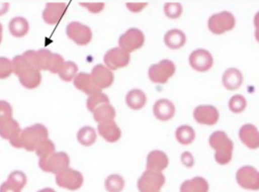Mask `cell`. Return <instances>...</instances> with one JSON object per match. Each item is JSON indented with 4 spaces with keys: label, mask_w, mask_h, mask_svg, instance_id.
Masks as SVG:
<instances>
[{
    "label": "cell",
    "mask_w": 259,
    "mask_h": 192,
    "mask_svg": "<svg viewBox=\"0 0 259 192\" xmlns=\"http://www.w3.org/2000/svg\"><path fill=\"white\" fill-rule=\"evenodd\" d=\"M55 151L54 143L48 138L41 141L37 147L35 152L39 158L46 156Z\"/></svg>",
    "instance_id": "obj_38"
},
{
    "label": "cell",
    "mask_w": 259,
    "mask_h": 192,
    "mask_svg": "<svg viewBox=\"0 0 259 192\" xmlns=\"http://www.w3.org/2000/svg\"><path fill=\"white\" fill-rule=\"evenodd\" d=\"M12 64L7 58L0 57V79L9 77L12 72Z\"/></svg>",
    "instance_id": "obj_41"
},
{
    "label": "cell",
    "mask_w": 259,
    "mask_h": 192,
    "mask_svg": "<svg viewBox=\"0 0 259 192\" xmlns=\"http://www.w3.org/2000/svg\"><path fill=\"white\" fill-rule=\"evenodd\" d=\"M175 69V66L172 62L164 59L149 68L148 76L153 82L165 83L168 79L173 75Z\"/></svg>",
    "instance_id": "obj_8"
},
{
    "label": "cell",
    "mask_w": 259,
    "mask_h": 192,
    "mask_svg": "<svg viewBox=\"0 0 259 192\" xmlns=\"http://www.w3.org/2000/svg\"><path fill=\"white\" fill-rule=\"evenodd\" d=\"M55 179L58 186L70 190L79 189L83 182L80 172L68 167L58 173Z\"/></svg>",
    "instance_id": "obj_7"
},
{
    "label": "cell",
    "mask_w": 259,
    "mask_h": 192,
    "mask_svg": "<svg viewBox=\"0 0 259 192\" xmlns=\"http://www.w3.org/2000/svg\"><path fill=\"white\" fill-rule=\"evenodd\" d=\"M246 106V100L240 94L233 95L229 100V107L231 111L238 113L243 111Z\"/></svg>",
    "instance_id": "obj_37"
},
{
    "label": "cell",
    "mask_w": 259,
    "mask_h": 192,
    "mask_svg": "<svg viewBox=\"0 0 259 192\" xmlns=\"http://www.w3.org/2000/svg\"><path fill=\"white\" fill-rule=\"evenodd\" d=\"M104 104H109V99L105 94L101 92L91 95L87 101V107L91 112Z\"/></svg>",
    "instance_id": "obj_34"
},
{
    "label": "cell",
    "mask_w": 259,
    "mask_h": 192,
    "mask_svg": "<svg viewBox=\"0 0 259 192\" xmlns=\"http://www.w3.org/2000/svg\"><path fill=\"white\" fill-rule=\"evenodd\" d=\"M66 9L64 3H47L42 13V18L48 24H56L63 15Z\"/></svg>",
    "instance_id": "obj_18"
},
{
    "label": "cell",
    "mask_w": 259,
    "mask_h": 192,
    "mask_svg": "<svg viewBox=\"0 0 259 192\" xmlns=\"http://www.w3.org/2000/svg\"><path fill=\"white\" fill-rule=\"evenodd\" d=\"M2 31H3V26L2 24L0 23V43L1 42L2 39Z\"/></svg>",
    "instance_id": "obj_47"
},
{
    "label": "cell",
    "mask_w": 259,
    "mask_h": 192,
    "mask_svg": "<svg viewBox=\"0 0 259 192\" xmlns=\"http://www.w3.org/2000/svg\"><path fill=\"white\" fill-rule=\"evenodd\" d=\"M73 84L76 88L89 95L101 91L94 83L91 75L85 73L78 74L74 79Z\"/></svg>",
    "instance_id": "obj_23"
},
{
    "label": "cell",
    "mask_w": 259,
    "mask_h": 192,
    "mask_svg": "<svg viewBox=\"0 0 259 192\" xmlns=\"http://www.w3.org/2000/svg\"><path fill=\"white\" fill-rule=\"evenodd\" d=\"M79 5L93 13L101 12L104 7V3H79Z\"/></svg>",
    "instance_id": "obj_42"
},
{
    "label": "cell",
    "mask_w": 259,
    "mask_h": 192,
    "mask_svg": "<svg viewBox=\"0 0 259 192\" xmlns=\"http://www.w3.org/2000/svg\"><path fill=\"white\" fill-rule=\"evenodd\" d=\"M99 134L109 142L117 141L121 137V132L113 120L100 123L98 125Z\"/></svg>",
    "instance_id": "obj_19"
},
{
    "label": "cell",
    "mask_w": 259,
    "mask_h": 192,
    "mask_svg": "<svg viewBox=\"0 0 259 192\" xmlns=\"http://www.w3.org/2000/svg\"><path fill=\"white\" fill-rule=\"evenodd\" d=\"M168 164L167 155L160 150L150 152L147 157V170L160 172L164 169Z\"/></svg>",
    "instance_id": "obj_21"
},
{
    "label": "cell",
    "mask_w": 259,
    "mask_h": 192,
    "mask_svg": "<svg viewBox=\"0 0 259 192\" xmlns=\"http://www.w3.org/2000/svg\"><path fill=\"white\" fill-rule=\"evenodd\" d=\"M164 42L169 48L178 49L185 44L186 36L181 30L172 29L165 34Z\"/></svg>",
    "instance_id": "obj_27"
},
{
    "label": "cell",
    "mask_w": 259,
    "mask_h": 192,
    "mask_svg": "<svg viewBox=\"0 0 259 192\" xmlns=\"http://www.w3.org/2000/svg\"><path fill=\"white\" fill-rule=\"evenodd\" d=\"M91 75L95 85L101 90L109 87L114 80L113 73L102 64L95 66Z\"/></svg>",
    "instance_id": "obj_15"
},
{
    "label": "cell",
    "mask_w": 259,
    "mask_h": 192,
    "mask_svg": "<svg viewBox=\"0 0 259 192\" xmlns=\"http://www.w3.org/2000/svg\"><path fill=\"white\" fill-rule=\"evenodd\" d=\"M52 54L50 51L47 49H40L37 51L28 50L23 53V56L35 69H47V62Z\"/></svg>",
    "instance_id": "obj_17"
},
{
    "label": "cell",
    "mask_w": 259,
    "mask_h": 192,
    "mask_svg": "<svg viewBox=\"0 0 259 192\" xmlns=\"http://www.w3.org/2000/svg\"><path fill=\"white\" fill-rule=\"evenodd\" d=\"M20 130L18 122L12 118L0 125V136L4 139H10Z\"/></svg>",
    "instance_id": "obj_33"
},
{
    "label": "cell",
    "mask_w": 259,
    "mask_h": 192,
    "mask_svg": "<svg viewBox=\"0 0 259 192\" xmlns=\"http://www.w3.org/2000/svg\"><path fill=\"white\" fill-rule=\"evenodd\" d=\"M78 142L83 146L92 145L96 140L97 134L95 129L89 126L81 127L77 133Z\"/></svg>",
    "instance_id": "obj_30"
},
{
    "label": "cell",
    "mask_w": 259,
    "mask_h": 192,
    "mask_svg": "<svg viewBox=\"0 0 259 192\" xmlns=\"http://www.w3.org/2000/svg\"><path fill=\"white\" fill-rule=\"evenodd\" d=\"M130 60L129 53L118 47L108 51L104 58L105 64L112 70H116L126 66Z\"/></svg>",
    "instance_id": "obj_12"
},
{
    "label": "cell",
    "mask_w": 259,
    "mask_h": 192,
    "mask_svg": "<svg viewBox=\"0 0 259 192\" xmlns=\"http://www.w3.org/2000/svg\"><path fill=\"white\" fill-rule=\"evenodd\" d=\"M127 8L130 11L137 13L140 12L146 5L147 3H126Z\"/></svg>",
    "instance_id": "obj_44"
},
{
    "label": "cell",
    "mask_w": 259,
    "mask_h": 192,
    "mask_svg": "<svg viewBox=\"0 0 259 192\" xmlns=\"http://www.w3.org/2000/svg\"><path fill=\"white\" fill-rule=\"evenodd\" d=\"M235 24L234 16L228 11H223L212 15L208 19V27L213 33L222 34L231 30Z\"/></svg>",
    "instance_id": "obj_6"
},
{
    "label": "cell",
    "mask_w": 259,
    "mask_h": 192,
    "mask_svg": "<svg viewBox=\"0 0 259 192\" xmlns=\"http://www.w3.org/2000/svg\"><path fill=\"white\" fill-rule=\"evenodd\" d=\"M37 192H56L54 189L51 188H45L39 190Z\"/></svg>",
    "instance_id": "obj_46"
},
{
    "label": "cell",
    "mask_w": 259,
    "mask_h": 192,
    "mask_svg": "<svg viewBox=\"0 0 259 192\" xmlns=\"http://www.w3.org/2000/svg\"><path fill=\"white\" fill-rule=\"evenodd\" d=\"M165 180L162 173L147 170L139 178L137 186L140 192H158Z\"/></svg>",
    "instance_id": "obj_5"
},
{
    "label": "cell",
    "mask_w": 259,
    "mask_h": 192,
    "mask_svg": "<svg viewBox=\"0 0 259 192\" xmlns=\"http://www.w3.org/2000/svg\"><path fill=\"white\" fill-rule=\"evenodd\" d=\"M237 183L245 189L256 190L259 188V175L257 171L250 166L240 168L236 173Z\"/></svg>",
    "instance_id": "obj_10"
},
{
    "label": "cell",
    "mask_w": 259,
    "mask_h": 192,
    "mask_svg": "<svg viewBox=\"0 0 259 192\" xmlns=\"http://www.w3.org/2000/svg\"><path fill=\"white\" fill-rule=\"evenodd\" d=\"M181 160L184 165L189 167H192L194 164L193 157L189 152H185L182 155Z\"/></svg>",
    "instance_id": "obj_43"
},
{
    "label": "cell",
    "mask_w": 259,
    "mask_h": 192,
    "mask_svg": "<svg viewBox=\"0 0 259 192\" xmlns=\"http://www.w3.org/2000/svg\"><path fill=\"white\" fill-rule=\"evenodd\" d=\"M93 113L95 121L98 123L113 120L115 117V111L109 104L99 106Z\"/></svg>",
    "instance_id": "obj_29"
},
{
    "label": "cell",
    "mask_w": 259,
    "mask_h": 192,
    "mask_svg": "<svg viewBox=\"0 0 259 192\" xmlns=\"http://www.w3.org/2000/svg\"><path fill=\"white\" fill-rule=\"evenodd\" d=\"M9 29L13 36L16 37H21L28 32L29 24L24 18L17 17L10 21Z\"/></svg>",
    "instance_id": "obj_28"
},
{
    "label": "cell",
    "mask_w": 259,
    "mask_h": 192,
    "mask_svg": "<svg viewBox=\"0 0 259 192\" xmlns=\"http://www.w3.org/2000/svg\"><path fill=\"white\" fill-rule=\"evenodd\" d=\"M9 4L8 3L1 4H0V16L5 14L8 9Z\"/></svg>",
    "instance_id": "obj_45"
},
{
    "label": "cell",
    "mask_w": 259,
    "mask_h": 192,
    "mask_svg": "<svg viewBox=\"0 0 259 192\" xmlns=\"http://www.w3.org/2000/svg\"><path fill=\"white\" fill-rule=\"evenodd\" d=\"M47 127L40 123L34 124L19 130L10 139L11 145L16 148H24L26 151H35L38 145L48 138Z\"/></svg>",
    "instance_id": "obj_1"
},
{
    "label": "cell",
    "mask_w": 259,
    "mask_h": 192,
    "mask_svg": "<svg viewBox=\"0 0 259 192\" xmlns=\"http://www.w3.org/2000/svg\"><path fill=\"white\" fill-rule=\"evenodd\" d=\"M239 134L241 140L249 148L255 149L258 147V133L257 129L253 125H244L240 128Z\"/></svg>",
    "instance_id": "obj_22"
},
{
    "label": "cell",
    "mask_w": 259,
    "mask_h": 192,
    "mask_svg": "<svg viewBox=\"0 0 259 192\" xmlns=\"http://www.w3.org/2000/svg\"><path fill=\"white\" fill-rule=\"evenodd\" d=\"M78 67L74 63L67 61L64 63L58 74L63 80L69 82L75 76Z\"/></svg>",
    "instance_id": "obj_35"
},
{
    "label": "cell",
    "mask_w": 259,
    "mask_h": 192,
    "mask_svg": "<svg viewBox=\"0 0 259 192\" xmlns=\"http://www.w3.org/2000/svg\"><path fill=\"white\" fill-rule=\"evenodd\" d=\"M13 110L7 101L0 100V125L12 118Z\"/></svg>",
    "instance_id": "obj_40"
},
{
    "label": "cell",
    "mask_w": 259,
    "mask_h": 192,
    "mask_svg": "<svg viewBox=\"0 0 259 192\" xmlns=\"http://www.w3.org/2000/svg\"><path fill=\"white\" fill-rule=\"evenodd\" d=\"M12 64L14 73L23 86L33 89L39 85L41 79L39 71L33 68L23 55L15 56Z\"/></svg>",
    "instance_id": "obj_2"
},
{
    "label": "cell",
    "mask_w": 259,
    "mask_h": 192,
    "mask_svg": "<svg viewBox=\"0 0 259 192\" xmlns=\"http://www.w3.org/2000/svg\"><path fill=\"white\" fill-rule=\"evenodd\" d=\"M146 100L145 93L138 89L130 90L125 97L126 104L133 110H139L143 108L146 103Z\"/></svg>",
    "instance_id": "obj_26"
},
{
    "label": "cell",
    "mask_w": 259,
    "mask_h": 192,
    "mask_svg": "<svg viewBox=\"0 0 259 192\" xmlns=\"http://www.w3.org/2000/svg\"><path fill=\"white\" fill-rule=\"evenodd\" d=\"M66 31L68 37L79 45H86L92 39V33L90 28L78 22L69 23Z\"/></svg>",
    "instance_id": "obj_11"
},
{
    "label": "cell",
    "mask_w": 259,
    "mask_h": 192,
    "mask_svg": "<svg viewBox=\"0 0 259 192\" xmlns=\"http://www.w3.org/2000/svg\"><path fill=\"white\" fill-rule=\"evenodd\" d=\"M69 163V157L64 152H54L40 158L38 161L39 166L42 171L56 174L68 168Z\"/></svg>",
    "instance_id": "obj_4"
},
{
    "label": "cell",
    "mask_w": 259,
    "mask_h": 192,
    "mask_svg": "<svg viewBox=\"0 0 259 192\" xmlns=\"http://www.w3.org/2000/svg\"><path fill=\"white\" fill-rule=\"evenodd\" d=\"M64 63V59L60 55L52 54L47 62V69L53 73H58Z\"/></svg>",
    "instance_id": "obj_36"
},
{
    "label": "cell",
    "mask_w": 259,
    "mask_h": 192,
    "mask_svg": "<svg viewBox=\"0 0 259 192\" xmlns=\"http://www.w3.org/2000/svg\"><path fill=\"white\" fill-rule=\"evenodd\" d=\"M208 184L201 177H196L184 181L181 185L180 192H207Z\"/></svg>",
    "instance_id": "obj_25"
},
{
    "label": "cell",
    "mask_w": 259,
    "mask_h": 192,
    "mask_svg": "<svg viewBox=\"0 0 259 192\" xmlns=\"http://www.w3.org/2000/svg\"><path fill=\"white\" fill-rule=\"evenodd\" d=\"M222 81L225 87L229 90H235L239 88L242 83V74L236 68H229L224 73Z\"/></svg>",
    "instance_id": "obj_24"
},
{
    "label": "cell",
    "mask_w": 259,
    "mask_h": 192,
    "mask_svg": "<svg viewBox=\"0 0 259 192\" xmlns=\"http://www.w3.org/2000/svg\"><path fill=\"white\" fill-rule=\"evenodd\" d=\"M155 116L160 121H167L174 115L175 108L173 103L167 99H162L157 101L153 108Z\"/></svg>",
    "instance_id": "obj_20"
},
{
    "label": "cell",
    "mask_w": 259,
    "mask_h": 192,
    "mask_svg": "<svg viewBox=\"0 0 259 192\" xmlns=\"http://www.w3.org/2000/svg\"><path fill=\"white\" fill-rule=\"evenodd\" d=\"M176 136L180 143L187 145L192 143L194 140L195 133L192 127L184 125L179 126L177 129Z\"/></svg>",
    "instance_id": "obj_31"
},
{
    "label": "cell",
    "mask_w": 259,
    "mask_h": 192,
    "mask_svg": "<svg viewBox=\"0 0 259 192\" xmlns=\"http://www.w3.org/2000/svg\"><path fill=\"white\" fill-rule=\"evenodd\" d=\"M189 63L191 67L199 72L209 70L213 64V58L210 53L204 49H197L190 55Z\"/></svg>",
    "instance_id": "obj_13"
},
{
    "label": "cell",
    "mask_w": 259,
    "mask_h": 192,
    "mask_svg": "<svg viewBox=\"0 0 259 192\" xmlns=\"http://www.w3.org/2000/svg\"><path fill=\"white\" fill-rule=\"evenodd\" d=\"M144 42V34L140 30L134 28L122 34L118 40L119 46L127 53L140 48Z\"/></svg>",
    "instance_id": "obj_9"
},
{
    "label": "cell",
    "mask_w": 259,
    "mask_h": 192,
    "mask_svg": "<svg viewBox=\"0 0 259 192\" xmlns=\"http://www.w3.org/2000/svg\"><path fill=\"white\" fill-rule=\"evenodd\" d=\"M164 13L168 18L175 19L178 18L182 13V6L178 3H168L164 5Z\"/></svg>",
    "instance_id": "obj_39"
},
{
    "label": "cell",
    "mask_w": 259,
    "mask_h": 192,
    "mask_svg": "<svg viewBox=\"0 0 259 192\" xmlns=\"http://www.w3.org/2000/svg\"><path fill=\"white\" fill-rule=\"evenodd\" d=\"M122 177L117 174L109 175L105 181V187L108 192H120L124 186Z\"/></svg>",
    "instance_id": "obj_32"
},
{
    "label": "cell",
    "mask_w": 259,
    "mask_h": 192,
    "mask_svg": "<svg viewBox=\"0 0 259 192\" xmlns=\"http://www.w3.org/2000/svg\"><path fill=\"white\" fill-rule=\"evenodd\" d=\"M210 146L215 150L214 158L216 161L225 165L231 161L233 150V143L222 131H216L209 138Z\"/></svg>",
    "instance_id": "obj_3"
},
{
    "label": "cell",
    "mask_w": 259,
    "mask_h": 192,
    "mask_svg": "<svg viewBox=\"0 0 259 192\" xmlns=\"http://www.w3.org/2000/svg\"><path fill=\"white\" fill-rule=\"evenodd\" d=\"M194 118L199 123L212 125L219 119V113L218 110L211 105H200L195 109Z\"/></svg>",
    "instance_id": "obj_14"
},
{
    "label": "cell",
    "mask_w": 259,
    "mask_h": 192,
    "mask_svg": "<svg viewBox=\"0 0 259 192\" xmlns=\"http://www.w3.org/2000/svg\"><path fill=\"white\" fill-rule=\"evenodd\" d=\"M26 181V176L23 172L15 170L9 174L7 180L1 184L0 192H20Z\"/></svg>",
    "instance_id": "obj_16"
}]
</instances>
